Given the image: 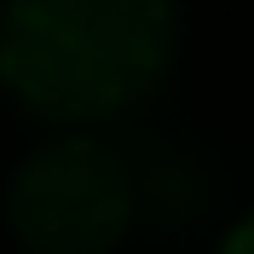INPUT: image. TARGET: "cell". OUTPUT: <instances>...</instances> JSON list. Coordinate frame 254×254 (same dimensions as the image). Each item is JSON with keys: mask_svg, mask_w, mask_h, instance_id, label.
Returning a JSON list of instances; mask_svg holds the SVG:
<instances>
[{"mask_svg": "<svg viewBox=\"0 0 254 254\" xmlns=\"http://www.w3.org/2000/svg\"><path fill=\"white\" fill-rule=\"evenodd\" d=\"M220 254H254V214L237 225V231H231V237H225V249H220Z\"/></svg>", "mask_w": 254, "mask_h": 254, "instance_id": "3", "label": "cell"}, {"mask_svg": "<svg viewBox=\"0 0 254 254\" xmlns=\"http://www.w3.org/2000/svg\"><path fill=\"white\" fill-rule=\"evenodd\" d=\"M133 208L139 185L98 139H58L12 179V231L29 254H110Z\"/></svg>", "mask_w": 254, "mask_h": 254, "instance_id": "2", "label": "cell"}, {"mask_svg": "<svg viewBox=\"0 0 254 254\" xmlns=\"http://www.w3.org/2000/svg\"><path fill=\"white\" fill-rule=\"evenodd\" d=\"M179 0H6L0 87L47 122H104L162 87Z\"/></svg>", "mask_w": 254, "mask_h": 254, "instance_id": "1", "label": "cell"}]
</instances>
